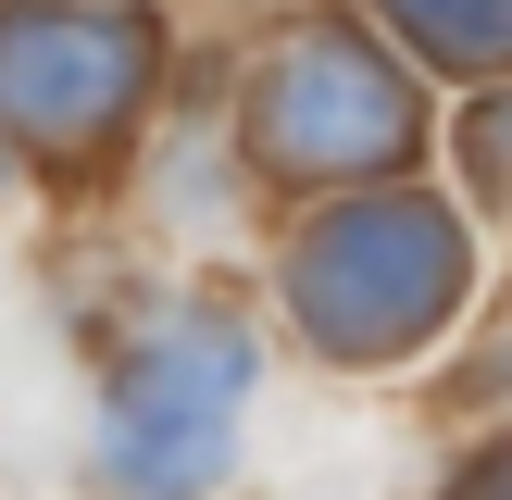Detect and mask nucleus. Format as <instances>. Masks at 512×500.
<instances>
[{"mask_svg":"<svg viewBox=\"0 0 512 500\" xmlns=\"http://www.w3.org/2000/svg\"><path fill=\"white\" fill-rule=\"evenodd\" d=\"M475 288V238L450 200L425 188H375V200H338L288 238V313L325 363H400L425 350Z\"/></svg>","mask_w":512,"mask_h":500,"instance_id":"nucleus-1","label":"nucleus"},{"mask_svg":"<svg viewBox=\"0 0 512 500\" xmlns=\"http://www.w3.org/2000/svg\"><path fill=\"white\" fill-rule=\"evenodd\" d=\"M238 400H250V325L238 313H175L113 363L100 400V463L125 500H200L238 463Z\"/></svg>","mask_w":512,"mask_h":500,"instance_id":"nucleus-2","label":"nucleus"},{"mask_svg":"<svg viewBox=\"0 0 512 500\" xmlns=\"http://www.w3.org/2000/svg\"><path fill=\"white\" fill-rule=\"evenodd\" d=\"M150 75H163V25L138 0H0V138L50 163L125 138Z\"/></svg>","mask_w":512,"mask_h":500,"instance_id":"nucleus-3","label":"nucleus"},{"mask_svg":"<svg viewBox=\"0 0 512 500\" xmlns=\"http://www.w3.org/2000/svg\"><path fill=\"white\" fill-rule=\"evenodd\" d=\"M250 138H263L275 175L300 188H338V175H388L400 150L425 138V100L363 25H288L263 50V88H250Z\"/></svg>","mask_w":512,"mask_h":500,"instance_id":"nucleus-4","label":"nucleus"},{"mask_svg":"<svg viewBox=\"0 0 512 500\" xmlns=\"http://www.w3.org/2000/svg\"><path fill=\"white\" fill-rule=\"evenodd\" d=\"M375 13L450 75H512V0H375Z\"/></svg>","mask_w":512,"mask_h":500,"instance_id":"nucleus-5","label":"nucleus"},{"mask_svg":"<svg viewBox=\"0 0 512 500\" xmlns=\"http://www.w3.org/2000/svg\"><path fill=\"white\" fill-rule=\"evenodd\" d=\"M463 163H475V188H488V200H512V100H488V113H475Z\"/></svg>","mask_w":512,"mask_h":500,"instance_id":"nucleus-6","label":"nucleus"},{"mask_svg":"<svg viewBox=\"0 0 512 500\" xmlns=\"http://www.w3.org/2000/svg\"><path fill=\"white\" fill-rule=\"evenodd\" d=\"M450 500H512V438H500V450H475V463L450 475Z\"/></svg>","mask_w":512,"mask_h":500,"instance_id":"nucleus-7","label":"nucleus"}]
</instances>
